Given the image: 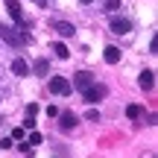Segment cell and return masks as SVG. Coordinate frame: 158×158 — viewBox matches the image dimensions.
Returning a JSON list of instances; mask_svg holds the SVG:
<instances>
[{
    "mask_svg": "<svg viewBox=\"0 0 158 158\" xmlns=\"http://www.w3.org/2000/svg\"><path fill=\"white\" fill-rule=\"evenodd\" d=\"M0 38H3L6 44H12V47H23V44H29L27 23H21V29H15V27H0Z\"/></svg>",
    "mask_w": 158,
    "mask_h": 158,
    "instance_id": "1",
    "label": "cell"
},
{
    "mask_svg": "<svg viewBox=\"0 0 158 158\" xmlns=\"http://www.w3.org/2000/svg\"><path fill=\"white\" fill-rule=\"evenodd\" d=\"M106 94H108V91H106V85H94V82H91L88 88H82V97H85V102H88V106L100 102V100H102Z\"/></svg>",
    "mask_w": 158,
    "mask_h": 158,
    "instance_id": "2",
    "label": "cell"
},
{
    "mask_svg": "<svg viewBox=\"0 0 158 158\" xmlns=\"http://www.w3.org/2000/svg\"><path fill=\"white\" fill-rule=\"evenodd\" d=\"M50 91L59 94V97H68L70 91H73V85H70V79H64V76H53L50 79Z\"/></svg>",
    "mask_w": 158,
    "mask_h": 158,
    "instance_id": "3",
    "label": "cell"
},
{
    "mask_svg": "<svg viewBox=\"0 0 158 158\" xmlns=\"http://www.w3.org/2000/svg\"><path fill=\"white\" fill-rule=\"evenodd\" d=\"M111 32L114 35H126V32H132V23L126 21V18H114L111 21Z\"/></svg>",
    "mask_w": 158,
    "mask_h": 158,
    "instance_id": "4",
    "label": "cell"
},
{
    "mask_svg": "<svg viewBox=\"0 0 158 158\" xmlns=\"http://www.w3.org/2000/svg\"><path fill=\"white\" fill-rule=\"evenodd\" d=\"M56 117H59V126H62L64 132H70V129L76 126V114H70V111H64V114H56Z\"/></svg>",
    "mask_w": 158,
    "mask_h": 158,
    "instance_id": "5",
    "label": "cell"
},
{
    "mask_svg": "<svg viewBox=\"0 0 158 158\" xmlns=\"http://www.w3.org/2000/svg\"><path fill=\"white\" fill-rule=\"evenodd\" d=\"M91 82H94V76H91L88 70H82V73H76V76H73V88H79V91H82V88H88Z\"/></svg>",
    "mask_w": 158,
    "mask_h": 158,
    "instance_id": "6",
    "label": "cell"
},
{
    "mask_svg": "<svg viewBox=\"0 0 158 158\" xmlns=\"http://www.w3.org/2000/svg\"><path fill=\"white\" fill-rule=\"evenodd\" d=\"M56 32L62 35V38H70V35L76 32V27H73V23H68V21H59L56 23Z\"/></svg>",
    "mask_w": 158,
    "mask_h": 158,
    "instance_id": "7",
    "label": "cell"
},
{
    "mask_svg": "<svg viewBox=\"0 0 158 158\" xmlns=\"http://www.w3.org/2000/svg\"><path fill=\"white\" fill-rule=\"evenodd\" d=\"M6 9H9V15L15 18L18 23L23 21V15H21V3H18V0H6Z\"/></svg>",
    "mask_w": 158,
    "mask_h": 158,
    "instance_id": "8",
    "label": "cell"
},
{
    "mask_svg": "<svg viewBox=\"0 0 158 158\" xmlns=\"http://www.w3.org/2000/svg\"><path fill=\"white\" fill-rule=\"evenodd\" d=\"M138 82H141V88H143V91H149V88L155 85V73H152V70H143Z\"/></svg>",
    "mask_w": 158,
    "mask_h": 158,
    "instance_id": "9",
    "label": "cell"
},
{
    "mask_svg": "<svg viewBox=\"0 0 158 158\" xmlns=\"http://www.w3.org/2000/svg\"><path fill=\"white\" fill-rule=\"evenodd\" d=\"M12 70H15L18 76H27V73H29V64H27V59H15V62H12Z\"/></svg>",
    "mask_w": 158,
    "mask_h": 158,
    "instance_id": "10",
    "label": "cell"
},
{
    "mask_svg": "<svg viewBox=\"0 0 158 158\" xmlns=\"http://www.w3.org/2000/svg\"><path fill=\"white\" fill-rule=\"evenodd\" d=\"M141 114H143V108L138 106V102H132V106H126V117H129V120H141Z\"/></svg>",
    "mask_w": 158,
    "mask_h": 158,
    "instance_id": "11",
    "label": "cell"
},
{
    "mask_svg": "<svg viewBox=\"0 0 158 158\" xmlns=\"http://www.w3.org/2000/svg\"><path fill=\"white\" fill-rule=\"evenodd\" d=\"M106 62L108 64H117L120 62V50H117V47H106Z\"/></svg>",
    "mask_w": 158,
    "mask_h": 158,
    "instance_id": "12",
    "label": "cell"
},
{
    "mask_svg": "<svg viewBox=\"0 0 158 158\" xmlns=\"http://www.w3.org/2000/svg\"><path fill=\"white\" fill-rule=\"evenodd\" d=\"M32 70H35L38 76H47V70H50V62H47V59H38V62L32 64Z\"/></svg>",
    "mask_w": 158,
    "mask_h": 158,
    "instance_id": "13",
    "label": "cell"
},
{
    "mask_svg": "<svg viewBox=\"0 0 158 158\" xmlns=\"http://www.w3.org/2000/svg\"><path fill=\"white\" fill-rule=\"evenodd\" d=\"M53 53H56L59 59H68V56H70V53H68V47H64L62 41H56V44H53Z\"/></svg>",
    "mask_w": 158,
    "mask_h": 158,
    "instance_id": "14",
    "label": "cell"
},
{
    "mask_svg": "<svg viewBox=\"0 0 158 158\" xmlns=\"http://www.w3.org/2000/svg\"><path fill=\"white\" fill-rule=\"evenodd\" d=\"M41 141H44V138H41V135H38L35 129H29V138H27V143H29V147H38Z\"/></svg>",
    "mask_w": 158,
    "mask_h": 158,
    "instance_id": "15",
    "label": "cell"
},
{
    "mask_svg": "<svg viewBox=\"0 0 158 158\" xmlns=\"http://www.w3.org/2000/svg\"><path fill=\"white\" fill-rule=\"evenodd\" d=\"M102 9H106V12H117V9H120V0H106Z\"/></svg>",
    "mask_w": 158,
    "mask_h": 158,
    "instance_id": "16",
    "label": "cell"
},
{
    "mask_svg": "<svg viewBox=\"0 0 158 158\" xmlns=\"http://www.w3.org/2000/svg\"><path fill=\"white\" fill-rule=\"evenodd\" d=\"M85 117H88V120H91V123H100V111H97V108H91V111H88V114H85Z\"/></svg>",
    "mask_w": 158,
    "mask_h": 158,
    "instance_id": "17",
    "label": "cell"
},
{
    "mask_svg": "<svg viewBox=\"0 0 158 158\" xmlns=\"http://www.w3.org/2000/svg\"><path fill=\"white\" fill-rule=\"evenodd\" d=\"M23 129H35V114H29V117L23 120Z\"/></svg>",
    "mask_w": 158,
    "mask_h": 158,
    "instance_id": "18",
    "label": "cell"
},
{
    "mask_svg": "<svg viewBox=\"0 0 158 158\" xmlns=\"http://www.w3.org/2000/svg\"><path fill=\"white\" fill-rule=\"evenodd\" d=\"M23 132H27V129H23V126H18V129L12 132V141H21V138H23Z\"/></svg>",
    "mask_w": 158,
    "mask_h": 158,
    "instance_id": "19",
    "label": "cell"
},
{
    "mask_svg": "<svg viewBox=\"0 0 158 158\" xmlns=\"http://www.w3.org/2000/svg\"><path fill=\"white\" fill-rule=\"evenodd\" d=\"M18 149H21L23 155H32V147H29V143H21V147H18Z\"/></svg>",
    "mask_w": 158,
    "mask_h": 158,
    "instance_id": "20",
    "label": "cell"
},
{
    "mask_svg": "<svg viewBox=\"0 0 158 158\" xmlns=\"http://www.w3.org/2000/svg\"><path fill=\"white\" fill-rule=\"evenodd\" d=\"M82 3H91V0H82Z\"/></svg>",
    "mask_w": 158,
    "mask_h": 158,
    "instance_id": "21",
    "label": "cell"
}]
</instances>
